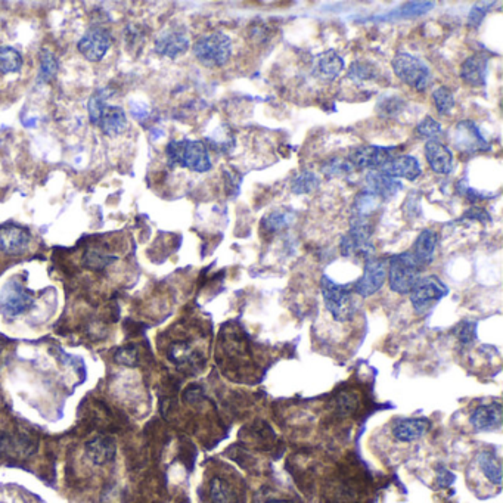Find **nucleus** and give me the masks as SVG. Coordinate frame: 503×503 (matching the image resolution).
<instances>
[{
    "label": "nucleus",
    "instance_id": "1",
    "mask_svg": "<svg viewBox=\"0 0 503 503\" xmlns=\"http://www.w3.org/2000/svg\"><path fill=\"white\" fill-rule=\"evenodd\" d=\"M167 160L172 165L205 173L212 169V158L207 146L201 140H173L167 146Z\"/></svg>",
    "mask_w": 503,
    "mask_h": 503
},
{
    "label": "nucleus",
    "instance_id": "2",
    "mask_svg": "<svg viewBox=\"0 0 503 503\" xmlns=\"http://www.w3.org/2000/svg\"><path fill=\"white\" fill-rule=\"evenodd\" d=\"M391 67L397 78L416 92H425L431 86L432 73L421 58L408 52H399L393 58Z\"/></svg>",
    "mask_w": 503,
    "mask_h": 503
},
{
    "label": "nucleus",
    "instance_id": "3",
    "mask_svg": "<svg viewBox=\"0 0 503 503\" xmlns=\"http://www.w3.org/2000/svg\"><path fill=\"white\" fill-rule=\"evenodd\" d=\"M194 55L207 68H219L227 64L232 55V40L222 31L201 36L194 43Z\"/></svg>",
    "mask_w": 503,
    "mask_h": 503
},
{
    "label": "nucleus",
    "instance_id": "4",
    "mask_svg": "<svg viewBox=\"0 0 503 503\" xmlns=\"http://www.w3.org/2000/svg\"><path fill=\"white\" fill-rule=\"evenodd\" d=\"M419 274H421V266L409 251L393 256L388 261V284L391 291L397 294H409L419 279Z\"/></svg>",
    "mask_w": 503,
    "mask_h": 503
},
{
    "label": "nucleus",
    "instance_id": "5",
    "mask_svg": "<svg viewBox=\"0 0 503 503\" xmlns=\"http://www.w3.org/2000/svg\"><path fill=\"white\" fill-rule=\"evenodd\" d=\"M321 288H322L325 307L329 311L331 316L338 322L348 321L356 311V301L350 286L337 284L331 278L323 276L321 282Z\"/></svg>",
    "mask_w": 503,
    "mask_h": 503
},
{
    "label": "nucleus",
    "instance_id": "6",
    "mask_svg": "<svg viewBox=\"0 0 503 503\" xmlns=\"http://www.w3.org/2000/svg\"><path fill=\"white\" fill-rule=\"evenodd\" d=\"M340 249L344 257H362L365 260L373 257L375 247L372 244V226L369 220L351 219V227L343 237Z\"/></svg>",
    "mask_w": 503,
    "mask_h": 503
},
{
    "label": "nucleus",
    "instance_id": "7",
    "mask_svg": "<svg viewBox=\"0 0 503 503\" xmlns=\"http://www.w3.org/2000/svg\"><path fill=\"white\" fill-rule=\"evenodd\" d=\"M409 294L415 311L424 314L449 294V288L437 276H427L419 278Z\"/></svg>",
    "mask_w": 503,
    "mask_h": 503
},
{
    "label": "nucleus",
    "instance_id": "8",
    "mask_svg": "<svg viewBox=\"0 0 503 503\" xmlns=\"http://www.w3.org/2000/svg\"><path fill=\"white\" fill-rule=\"evenodd\" d=\"M34 303L33 296L18 279L8 281L0 289V313L6 319H14L27 311Z\"/></svg>",
    "mask_w": 503,
    "mask_h": 503
},
{
    "label": "nucleus",
    "instance_id": "9",
    "mask_svg": "<svg viewBox=\"0 0 503 503\" xmlns=\"http://www.w3.org/2000/svg\"><path fill=\"white\" fill-rule=\"evenodd\" d=\"M452 142L457 151L467 155L490 151V143L481 135L478 125L471 120H464L456 124Z\"/></svg>",
    "mask_w": 503,
    "mask_h": 503
},
{
    "label": "nucleus",
    "instance_id": "10",
    "mask_svg": "<svg viewBox=\"0 0 503 503\" xmlns=\"http://www.w3.org/2000/svg\"><path fill=\"white\" fill-rule=\"evenodd\" d=\"M394 150L395 148H388V146L363 145L351 150L347 161L351 164L354 170H380L383 165H385L395 155Z\"/></svg>",
    "mask_w": 503,
    "mask_h": 503
},
{
    "label": "nucleus",
    "instance_id": "11",
    "mask_svg": "<svg viewBox=\"0 0 503 503\" xmlns=\"http://www.w3.org/2000/svg\"><path fill=\"white\" fill-rule=\"evenodd\" d=\"M387 278V263L383 259L370 257L365 260L362 278L354 284L353 292L362 299H368L378 292Z\"/></svg>",
    "mask_w": 503,
    "mask_h": 503
},
{
    "label": "nucleus",
    "instance_id": "12",
    "mask_svg": "<svg viewBox=\"0 0 503 503\" xmlns=\"http://www.w3.org/2000/svg\"><path fill=\"white\" fill-rule=\"evenodd\" d=\"M191 46V38L182 26H170L162 30L154 43V49L158 55L167 58H177L183 55Z\"/></svg>",
    "mask_w": 503,
    "mask_h": 503
},
{
    "label": "nucleus",
    "instance_id": "13",
    "mask_svg": "<svg viewBox=\"0 0 503 503\" xmlns=\"http://www.w3.org/2000/svg\"><path fill=\"white\" fill-rule=\"evenodd\" d=\"M111 48V36L107 30L95 27L85 33L78 41L77 49L88 61L98 62L107 55Z\"/></svg>",
    "mask_w": 503,
    "mask_h": 503
},
{
    "label": "nucleus",
    "instance_id": "14",
    "mask_svg": "<svg viewBox=\"0 0 503 503\" xmlns=\"http://www.w3.org/2000/svg\"><path fill=\"white\" fill-rule=\"evenodd\" d=\"M37 450V443L26 434L0 431V459H28Z\"/></svg>",
    "mask_w": 503,
    "mask_h": 503
},
{
    "label": "nucleus",
    "instance_id": "15",
    "mask_svg": "<svg viewBox=\"0 0 503 503\" xmlns=\"http://www.w3.org/2000/svg\"><path fill=\"white\" fill-rule=\"evenodd\" d=\"M403 190V185L399 179L390 177L378 170H370L365 177L363 192H368L376 198H380L383 202L391 199Z\"/></svg>",
    "mask_w": 503,
    "mask_h": 503
},
{
    "label": "nucleus",
    "instance_id": "16",
    "mask_svg": "<svg viewBox=\"0 0 503 503\" xmlns=\"http://www.w3.org/2000/svg\"><path fill=\"white\" fill-rule=\"evenodd\" d=\"M31 241L30 232L18 224H5L0 227V251L9 256L23 254Z\"/></svg>",
    "mask_w": 503,
    "mask_h": 503
},
{
    "label": "nucleus",
    "instance_id": "17",
    "mask_svg": "<svg viewBox=\"0 0 503 503\" xmlns=\"http://www.w3.org/2000/svg\"><path fill=\"white\" fill-rule=\"evenodd\" d=\"M346 64L343 56L333 49L318 55L313 61V76L323 83H332L343 73Z\"/></svg>",
    "mask_w": 503,
    "mask_h": 503
},
{
    "label": "nucleus",
    "instance_id": "18",
    "mask_svg": "<svg viewBox=\"0 0 503 503\" xmlns=\"http://www.w3.org/2000/svg\"><path fill=\"white\" fill-rule=\"evenodd\" d=\"M489 76V58L483 53H475L467 58L460 66V78L471 88H483Z\"/></svg>",
    "mask_w": 503,
    "mask_h": 503
},
{
    "label": "nucleus",
    "instance_id": "19",
    "mask_svg": "<svg viewBox=\"0 0 503 503\" xmlns=\"http://www.w3.org/2000/svg\"><path fill=\"white\" fill-rule=\"evenodd\" d=\"M394 179H406L416 180L422 175V167L419 161L412 155H394L385 165L378 170Z\"/></svg>",
    "mask_w": 503,
    "mask_h": 503
},
{
    "label": "nucleus",
    "instance_id": "20",
    "mask_svg": "<svg viewBox=\"0 0 503 503\" xmlns=\"http://www.w3.org/2000/svg\"><path fill=\"white\" fill-rule=\"evenodd\" d=\"M425 158L430 169L437 173L446 176L453 170V154L446 145L438 140H430L425 143Z\"/></svg>",
    "mask_w": 503,
    "mask_h": 503
},
{
    "label": "nucleus",
    "instance_id": "21",
    "mask_svg": "<svg viewBox=\"0 0 503 503\" xmlns=\"http://www.w3.org/2000/svg\"><path fill=\"white\" fill-rule=\"evenodd\" d=\"M431 428L430 419L427 418H406L399 419L393 427V435L402 443L415 442L422 438Z\"/></svg>",
    "mask_w": 503,
    "mask_h": 503
},
{
    "label": "nucleus",
    "instance_id": "22",
    "mask_svg": "<svg viewBox=\"0 0 503 503\" xmlns=\"http://www.w3.org/2000/svg\"><path fill=\"white\" fill-rule=\"evenodd\" d=\"M503 419V408L500 402L481 405L474 409L471 413L470 422L475 430L479 431H490L493 428H499Z\"/></svg>",
    "mask_w": 503,
    "mask_h": 503
},
{
    "label": "nucleus",
    "instance_id": "23",
    "mask_svg": "<svg viewBox=\"0 0 503 503\" xmlns=\"http://www.w3.org/2000/svg\"><path fill=\"white\" fill-rule=\"evenodd\" d=\"M103 135L115 138L128 129V117L121 107H114V105H107L102 111L98 124Z\"/></svg>",
    "mask_w": 503,
    "mask_h": 503
},
{
    "label": "nucleus",
    "instance_id": "24",
    "mask_svg": "<svg viewBox=\"0 0 503 503\" xmlns=\"http://www.w3.org/2000/svg\"><path fill=\"white\" fill-rule=\"evenodd\" d=\"M437 244H438V235L435 230L425 229L419 234L412 251V256L415 257L419 266H428L432 263Z\"/></svg>",
    "mask_w": 503,
    "mask_h": 503
},
{
    "label": "nucleus",
    "instance_id": "25",
    "mask_svg": "<svg viewBox=\"0 0 503 503\" xmlns=\"http://www.w3.org/2000/svg\"><path fill=\"white\" fill-rule=\"evenodd\" d=\"M115 443L110 437H96L86 445V455L96 465H105L115 457Z\"/></svg>",
    "mask_w": 503,
    "mask_h": 503
},
{
    "label": "nucleus",
    "instance_id": "26",
    "mask_svg": "<svg viewBox=\"0 0 503 503\" xmlns=\"http://www.w3.org/2000/svg\"><path fill=\"white\" fill-rule=\"evenodd\" d=\"M209 502L212 503H241L239 494L230 481L223 477H214L209 481Z\"/></svg>",
    "mask_w": 503,
    "mask_h": 503
},
{
    "label": "nucleus",
    "instance_id": "27",
    "mask_svg": "<svg viewBox=\"0 0 503 503\" xmlns=\"http://www.w3.org/2000/svg\"><path fill=\"white\" fill-rule=\"evenodd\" d=\"M296 212L291 208H276L274 212H270L264 219H263V229L269 234L281 232V230L288 229L292 223L296 222Z\"/></svg>",
    "mask_w": 503,
    "mask_h": 503
},
{
    "label": "nucleus",
    "instance_id": "28",
    "mask_svg": "<svg viewBox=\"0 0 503 503\" xmlns=\"http://www.w3.org/2000/svg\"><path fill=\"white\" fill-rule=\"evenodd\" d=\"M378 76H380V70H378V67H375L373 62H370L368 59H358L350 66L347 78L351 83H354V85L361 86V85H365V83H368V81L378 78Z\"/></svg>",
    "mask_w": 503,
    "mask_h": 503
},
{
    "label": "nucleus",
    "instance_id": "29",
    "mask_svg": "<svg viewBox=\"0 0 503 503\" xmlns=\"http://www.w3.org/2000/svg\"><path fill=\"white\" fill-rule=\"evenodd\" d=\"M478 467L490 483L496 486L502 484V465L499 457L493 452H481L478 455Z\"/></svg>",
    "mask_w": 503,
    "mask_h": 503
},
{
    "label": "nucleus",
    "instance_id": "30",
    "mask_svg": "<svg viewBox=\"0 0 503 503\" xmlns=\"http://www.w3.org/2000/svg\"><path fill=\"white\" fill-rule=\"evenodd\" d=\"M406 108V100L399 95H384L376 103V113L381 118L399 117Z\"/></svg>",
    "mask_w": 503,
    "mask_h": 503
},
{
    "label": "nucleus",
    "instance_id": "31",
    "mask_svg": "<svg viewBox=\"0 0 503 503\" xmlns=\"http://www.w3.org/2000/svg\"><path fill=\"white\" fill-rule=\"evenodd\" d=\"M383 201L380 198H376L368 192H363L358 195L354 204H353V219L356 220H368L370 214L376 208H380Z\"/></svg>",
    "mask_w": 503,
    "mask_h": 503
},
{
    "label": "nucleus",
    "instance_id": "32",
    "mask_svg": "<svg viewBox=\"0 0 503 503\" xmlns=\"http://www.w3.org/2000/svg\"><path fill=\"white\" fill-rule=\"evenodd\" d=\"M319 185L321 180L318 175H314L310 170H303L291 182V192L296 195H306L313 192L314 190H318Z\"/></svg>",
    "mask_w": 503,
    "mask_h": 503
},
{
    "label": "nucleus",
    "instance_id": "33",
    "mask_svg": "<svg viewBox=\"0 0 503 503\" xmlns=\"http://www.w3.org/2000/svg\"><path fill=\"white\" fill-rule=\"evenodd\" d=\"M117 260L115 256L107 253V251L102 248H89L86 251L85 257H83V263L86 267L92 270H103L108 266H111Z\"/></svg>",
    "mask_w": 503,
    "mask_h": 503
},
{
    "label": "nucleus",
    "instance_id": "34",
    "mask_svg": "<svg viewBox=\"0 0 503 503\" xmlns=\"http://www.w3.org/2000/svg\"><path fill=\"white\" fill-rule=\"evenodd\" d=\"M23 68V56L11 46H0V73L11 74Z\"/></svg>",
    "mask_w": 503,
    "mask_h": 503
},
{
    "label": "nucleus",
    "instance_id": "35",
    "mask_svg": "<svg viewBox=\"0 0 503 503\" xmlns=\"http://www.w3.org/2000/svg\"><path fill=\"white\" fill-rule=\"evenodd\" d=\"M434 107L440 115H449L455 108V96L447 86H440L432 92Z\"/></svg>",
    "mask_w": 503,
    "mask_h": 503
},
{
    "label": "nucleus",
    "instance_id": "36",
    "mask_svg": "<svg viewBox=\"0 0 503 503\" xmlns=\"http://www.w3.org/2000/svg\"><path fill=\"white\" fill-rule=\"evenodd\" d=\"M59 68V62L55 55L49 51H41L40 53V68H38V83L51 81Z\"/></svg>",
    "mask_w": 503,
    "mask_h": 503
},
{
    "label": "nucleus",
    "instance_id": "37",
    "mask_svg": "<svg viewBox=\"0 0 503 503\" xmlns=\"http://www.w3.org/2000/svg\"><path fill=\"white\" fill-rule=\"evenodd\" d=\"M443 133V128L435 118L431 115H427L421 123L416 125L415 135L418 139H424L427 142L430 140H437V138Z\"/></svg>",
    "mask_w": 503,
    "mask_h": 503
},
{
    "label": "nucleus",
    "instance_id": "38",
    "mask_svg": "<svg viewBox=\"0 0 503 503\" xmlns=\"http://www.w3.org/2000/svg\"><path fill=\"white\" fill-rule=\"evenodd\" d=\"M111 95H113V92H110V89H99L90 96L88 108H89V118H90L92 124H98V120H99L102 111L105 110V107L108 105L107 100L110 99Z\"/></svg>",
    "mask_w": 503,
    "mask_h": 503
},
{
    "label": "nucleus",
    "instance_id": "39",
    "mask_svg": "<svg viewBox=\"0 0 503 503\" xmlns=\"http://www.w3.org/2000/svg\"><path fill=\"white\" fill-rule=\"evenodd\" d=\"M432 8H434V4H431V2H410V4H406L405 6H402L399 9L393 11L391 14H388L384 18H390V19L415 18V16L427 14Z\"/></svg>",
    "mask_w": 503,
    "mask_h": 503
},
{
    "label": "nucleus",
    "instance_id": "40",
    "mask_svg": "<svg viewBox=\"0 0 503 503\" xmlns=\"http://www.w3.org/2000/svg\"><path fill=\"white\" fill-rule=\"evenodd\" d=\"M353 170L351 164L343 158H331L322 165V173L328 177H341L350 175Z\"/></svg>",
    "mask_w": 503,
    "mask_h": 503
},
{
    "label": "nucleus",
    "instance_id": "41",
    "mask_svg": "<svg viewBox=\"0 0 503 503\" xmlns=\"http://www.w3.org/2000/svg\"><path fill=\"white\" fill-rule=\"evenodd\" d=\"M195 353L191 348V346L187 343H176L172 344L170 350H169V358L170 361H173L176 365H186L191 363L195 358Z\"/></svg>",
    "mask_w": 503,
    "mask_h": 503
},
{
    "label": "nucleus",
    "instance_id": "42",
    "mask_svg": "<svg viewBox=\"0 0 503 503\" xmlns=\"http://www.w3.org/2000/svg\"><path fill=\"white\" fill-rule=\"evenodd\" d=\"M335 408H337V412H340L344 416L353 415L359 408L358 395L353 393H341L337 397V400H335Z\"/></svg>",
    "mask_w": 503,
    "mask_h": 503
},
{
    "label": "nucleus",
    "instance_id": "43",
    "mask_svg": "<svg viewBox=\"0 0 503 503\" xmlns=\"http://www.w3.org/2000/svg\"><path fill=\"white\" fill-rule=\"evenodd\" d=\"M493 5H494V2H481V4L474 5L468 14V27H471V28L479 27V24L483 23L486 15L492 11Z\"/></svg>",
    "mask_w": 503,
    "mask_h": 503
},
{
    "label": "nucleus",
    "instance_id": "44",
    "mask_svg": "<svg viewBox=\"0 0 503 503\" xmlns=\"http://www.w3.org/2000/svg\"><path fill=\"white\" fill-rule=\"evenodd\" d=\"M117 363L124 366H136L139 363V353L135 346H124L118 348L114 354Z\"/></svg>",
    "mask_w": 503,
    "mask_h": 503
},
{
    "label": "nucleus",
    "instance_id": "45",
    "mask_svg": "<svg viewBox=\"0 0 503 503\" xmlns=\"http://www.w3.org/2000/svg\"><path fill=\"white\" fill-rule=\"evenodd\" d=\"M455 333H456V338L460 344L470 346L477 337V323L470 322V321L459 323Z\"/></svg>",
    "mask_w": 503,
    "mask_h": 503
},
{
    "label": "nucleus",
    "instance_id": "46",
    "mask_svg": "<svg viewBox=\"0 0 503 503\" xmlns=\"http://www.w3.org/2000/svg\"><path fill=\"white\" fill-rule=\"evenodd\" d=\"M239 183H241V176L235 175L232 172H226V187L229 195H237L239 191Z\"/></svg>",
    "mask_w": 503,
    "mask_h": 503
},
{
    "label": "nucleus",
    "instance_id": "47",
    "mask_svg": "<svg viewBox=\"0 0 503 503\" xmlns=\"http://www.w3.org/2000/svg\"><path fill=\"white\" fill-rule=\"evenodd\" d=\"M130 110L135 118L138 120H143L148 117L150 114V107L145 102H138V100H132L130 102Z\"/></svg>",
    "mask_w": 503,
    "mask_h": 503
},
{
    "label": "nucleus",
    "instance_id": "48",
    "mask_svg": "<svg viewBox=\"0 0 503 503\" xmlns=\"http://www.w3.org/2000/svg\"><path fill=\"white\" fill-rule=\"evenodd\" d=\"M465 216L472 220H490V216L487 214L486 209L479 207H472L470 212H467Z\"/></svg>",
    "mask_w": 503,
    "mask_h": 503
},
{
    "label": "nucleus",
    "instance_id": "49",
    "mask_svg": "<svg viewBox=\"0 0 503 503\" xmlns=\"http://www.w3.org/2000/svg\"><path fill=\"white\" fill-rule=\"evenodd\" d=\"M263 503H294V502L285 500V499H267V500H264Z\"/></svg>",
    "mask_w": 503,
    "mask_h": 503
},
{
    "label": "nucleus",
    "instance_id": "50",
    "mask_svg": "<svg viewBox=\"0 0 503 503\" xmlns=\"http://www.w3.org/2000/svg\"><path fill=\"white\" fill-rule=\"evenodd\" d=\"M2 351H4V344L0 341V365H2Z\"/></svg>",
    "mask_w": 503,
    "mask_h": 503
}]
</instances>
